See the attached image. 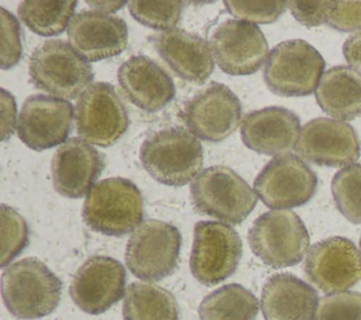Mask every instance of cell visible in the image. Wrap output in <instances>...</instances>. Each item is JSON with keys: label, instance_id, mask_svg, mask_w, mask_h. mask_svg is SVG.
<instances>
[{"label": "cell", "instance_id": "cell-1", "mask_svg": "<svg viewBox=\"0 0 361 320\" xmlns=\"http://www.w3.org/2000/svg\"><path fill=\"white\" fill-rule=\"evenodd\" d=\"M62 282L37 258H24L4 268L1 296L17 319L31 320L52 313L61 300Z\"/></svg>", "mask_w": 361, "mask_h": 320}, {"label": "cell", "instance_id": "cell-2", "mask_svg": "<svg viewBox=\"0 0 361 320\" xmlns=\"http://www.w3.org/2000/svg\"><path fill=\"white\" fill-rule=\"evenodd\" d=\"M140 159L155 180L182 186L199 175L203 149L193 133L175 125L148 135L140 148Z\"/></svg>", "mask_w": 361, "mask_h": 320}, {"label": "cell", "instance_id": "cell-3", "mask_svg": "<svg viewBox=\"0 0 361 320\" xmlns=\"http://www.w3.org/2000/svg\"><path fill=\"white\" fill-rule=\"evenodd\" d=\"M82 217L87 227L106 235L121 237L134 233L142 224V196L130 179H103L86 195Z\"/></svg>", "mask_w": 361, "mask_h": 320}, {"label": "cell", "instance_id": "cell-4", "mask_svg": "<svg viewBox=\"0 0 361 320\" xmlns=\"http://www.w3.org/2000/svg\"><path fill=\"white\" fill-rule=\"evenodd\" d=\"M257 197V193L235 171L223 165L203 169L190 185L195 210L231 226L248 217L255 207Z\"/></svg>", "mask_w": 361, "mask_h": 320}, {"label": "cell", "instance_id": "cell-5", "mask_svg": "<svg viewBox=\"0 0 361 320\" xmlns=\"http://www.w3.org/2000/svg\"><path fill=\"white\" fill-rule=\"evenodd\" d=\"M30 78L35 87L69 100L80 96L90 86L93 70L71 44L49 39L39 44L31 54Z\"/></svg>", "mask_w": 361, "mask_h": 320}, {"label": "cell", "instance_id": "cell-6", "mask_svg": "<svg viewBox=\"0 0 361 320\" xmlns=\"http://www.w3.org/2000/svg\"><path fill=\"white\" fill-rule=\"evenodd\" d=\"M323 70L324 59L314 47L303 39H288L269 52L264 80L275 94L300 97L316 92Z\"/></svg>", "mask_w": 361, "mask_h": 320}, {"label": "cell", "instance_id": "cell-7", "mask_svg": "<svg viewBox=\"0 0 361 320\" xmlns=\"http://www.w3.org/2000/svg\"><path fill=\"white\" fill-rule=\"evenodd\" d=\"M309 233L300 217L290 210L261 214L248 231L251 251L271 268L296 265L309 248Z\"/></svg>", "mask_w": 361, "mask_h": 320}, {"label": "cell", "instance_id": "cell-8", "mask_svg": "<svg viewBox=\"0 0 361 320\" xmlns=\"http://www.w3.org/2000/svg\"><path fill=\"white\" fill-rule=\"evenodd\" d=\"M180 244V233L173 224L149 219L127 241V268L140 279L161 281L176 269Z\"/></svg>", "mask_w": 361, "mask_h": 320}, {"label": "cell", "instance_id": "cell-9", "mask_svg": "<svg viewBox=\"0 0 361 320\" xmlns=\"http://www.w3.org/2000/svg\"><path fill=\"white\" fill-rule=\"evenodd\" d=\"M243 244L237 231L217 221H197L190 254V272L212 286L231 276L241 259Z\"/></svg>", "mask_w": 361, "mask_h": 320}, {"label": "cell", "instance_id": "cell-10", "mask_svg": "<svg viewBox=\"0 0 361 320\" xmlns=\"http://www.w3.org/2000/svg\"><path fill=\"white\" fill-rule=\"evenodd\" d=\"M78 134L89 144L109 147L128 127L126 106L116 89L106 82L92 83L75 106Z\"/></svg>", "mask_w": 361, "mask_h": 320}, {"label": "cell", "instance_id": "cell-11", "mask_svg": "<svg viewBox=\"0 0 361 320\" xmlns=\"http://www.w3.org/2000/svg\"><path fill=\"white\" fill-rule=\"evenodd\" d=\"M316 187V173L300 156L293 154L269 161L254 180L257 196L271 209L302 206L312 199Z\"/></svg>", "mask_w": 361, "mask_h": 320}, {"label": "cell", "instance_id": "cell-12", "mask_svg": "<svg viewBox=\"0 0 361 320\" xmlns=\"http://www.w3.org/2000/svg\"><path fill=\"white\" fill-rule=\"evenodd\" d=\"M303 271L322 292H345L361 279V255L351 240L330 237L310 247Z\"/></svg>", "mask_w": 361, "mask_h": 320}, {"label": "cell", "instance_id": "cell-13", "mask_svg": "<svg viewBox=\"0 0 361 320\" xmlns=\"http://www.w3.org/2000/svg\"><path fill=\"white\" fill-rule=\"evenodd\" d=\"M183 118L196 137L219 142L237 128L241 120V103L230 87L212 82L186 101Z\"/></svg>", "mask_w": 361, "mask_h": 320}, {"label": "cell", "instance_id": "cell-14", "mask_svg": "<svg viewBox=\"0 0 361 320\" xmlns=\"http://www.w3.org/2000/svg\"><path fill=\"white\" fill-rule=\"evenodd\" d=\"M295 151L312 164L345 168L360 158L361 148L353 125L343 120L317 117L302 127Z\"/></svg>", "mask_w": 361, "mask_h": 320}, {"label": "cell", "instance_id": "cell-15", "mask_svg": "<svg viewBox=\"0 0 361 320\" xmlns=\"http://www.w3.org/2000/svg\"><path fill=\"white\" fill-rule=\"evenodd\" d=\"M210 49L223 72L245 76L257 72L264 63L268 42L255 24L227 20L214 28L210 37Z\"/></svg>", "mask_w": 361, "mask_h": 320}, {"label": "cell", "instance_id": "cell-16", "mask_svg": "<svg viewBox=\"0 0 361 320\" xmlns=\"http://www.w3.org/2000/svg\"><path fill=\"white\" fill-rule=\"evenodd\" d=\"M72 117L73 106L68 100L31 94L18 114V138L35 151L62 145L72 130Z\"/></svg>", "mask_w": 361, "mask_h": 320}, {"label": "cell", "instance_id": "cell-17", "mask_svg": "<svg viewBox=\"0 0 361 320\" xmlns=\"http://www.w3.org/2000/svg\"><path fill=\"white\" fill-rule=\"evenodd\" d=\"M126 269L111 257L93 255L75 273L69 295L89 314H100L116 304L126 289Z\"/></svg>", "mask_w": 361, "mask_h": 320}, {"label": "cell", "instance_id": "cell-18", "mask_svg": "<svg viewBox=\"0 0 361 320\" xmlns=\"http://www.w3.org/2000/svg\"><path fill=\"white\" fill-rule=\"evenodd\" d=\"M71 47L87 62L121 54L127 47V24L123 18L99 11H80L68 27Z\"/></svg>", "mask_w": 361, "mask_h": 320}, {"label": "cell", "instance_id": "cell-19", "mask_svg": "<svg viewBox=\"0 0 361 320\" xmlns=\"http://www.w3.org/2000/svg\"><path fill=\"white\" fill-rule=\"evenodd\" d=\"M299 117L281 106L264 107L241 120V140L250 149L264 155H282L290 151L300 134Z\"/></svg>", "mask_w": 361, "mask_h": 320}, {"label": "cell", "instance_id": "cell-20", "mask_svg": "<svg viewBox=\"0 0 361 320\" xmlns=\"http://www.w3.org/2000/svg\"><path fill=\"white\" fill-rule=\"evenodd\" d=\"M104 166L97 149L82 138H69L55 152L51 164L55 190L69 199L89 193Z\"/></svg>", "mask_w": 361, "mask_h": 320}, {"label": "cell", "instance_id": "cell-21", "mask_svg": "<svg viewBox=\"0 0 361 320\" xmlns=\"http://www.w3.org/2000/svg\"><path fill=\"white\" fill-rule=\"evenodd\" d=\"M117 79L126 97L148 113L164 109L175 97L172 78L145 55L128 58L118 68Z\"/></svg>", "mask_w": 361, "mask_h": 320}, {"label": "cell", "instance_id": "cell-22", "mask_svg": "<svg viewBox=\"0 0 361 320\" xmlns=\"http://www.w3.org/2000/svg\"><path fill=\"white\" fill-rule=\"evenodd\" d=\"M151 39L159 56L179 78L200 85L212 75V49L197 34L173 28Z\"/></svg>", "mask_w": 361, "mask_h": 320}, {"label": "cell", "instance_id": "cell-23", "mask_svg": "<svg viewBox=\"0 0 361 320\" xmlns=\"http://www.w3.org/2000/svg\"><path fill=\"white\" fill-rule=\"evenodd\" d=\"M319 304L314 288L292 273L271 276L261 293L265 320H313Z\"/></svg>", "mask_w": 361, "mask_h": 320}, {"label": "cell", "instance_id": "cell-24", "mask_svg": "<svg viewBox=\"0 0 361 320\" xmlns=\"http://www.w3.org/2000/svg\"><path fill=\"white\" fill-rule=\"evenodd\" d=\"M314 94L320 109L331 117L353 120L361 116V73L351 66L327 69Z\"/></svg>", "mask_w": 361, "mask_h": 320}, {"label": "cell", "instance_id": "cell-25", "mask_svg": "<svg viewBox=\"0 0 361 320\" xmlns=\"http://www.w3.org/2000/svg\"><path fill=\"white\" fill-rule=\"evenodd\" d=\"M124 320H179L175 296L157 285L131 283L124 295Z\"/></svg>", "mask_w": 361, "mask_h": 320}, {"label": "cell", "instance_id": "cell-26", "mask_svg": "<svg viewBox=\"0 0 361 320\" xmlns=\"http://www.w3.org/2000/svg\"><path fill=\"white\" fill-rule=\"evenodd\" d=\"M259 309L254 293L238 283L224 285L199 304L200 320H254Z\"/></svg>", "mask_w": 361, "mask_h": 320}, {"label": "cell", "instance_id": "cell-27", "mask_svg": "<svg viewBox=\"0 0 361 320\" xmlns=\"http://www.w3.org/2000/svg\"><path fill=\"white\" fill-rule=\"evenodd\" d=\"M76 1H37L27 0L18 4L20 20L35 34L52 37L61 34L73 18ZM69 27V25H68Z\"/></svg>", "mask_w": 361, "mask_h": 320}, {"label": "cell", "instance_id": "cell-28", "mask_svg": "<svg viewBox=\"0 0 361 320\" xmlns=\"http://www.w3.org/2000/svg\"><path fill=\"white\" fill-rule=\"evenodd\" d=\"M331 193L338 211L348 221L361 224V164L340 169L331 179Z\"/></svg>", "mask_w": 361, "mask_h": 320}, {"label": "cell", "instance_id": "cell-29", "mask_svg": "<svg viewBox=\"0 0 361 320\" xmlns=\"http://www.w3.org/2000/svg\"><path fill=\"white\" fill-rule=\"evenodd\" d=\"M130 14L141 24L152 30L169 31L178 24L183 1H128Z\"/></svg>", "mask_w": 361, "mask_h": 320}, {"label": "cell", "instance_id": "cell-30", "mask_svg": "<svg viewBox=\"0 0 361 320\" xmlns=\"http://www.w3.org/2000/svg\"><path fill=\"white\" fill-rule=\"evenodd\" d=\"M1 266L16 258L28 244V226L25 220L11 207L1 204Z\"/></svg>", "mask_w": 361, "mask_h": 320}, {"label": "cell", "instance_id": "cell-31", "mask_svg": "<svg viewBox=\"0 0 361 320\" xmlns=\"http://www.w3.org/2000/svg\"><path fill=\"white\" fill-rule=\"evenodd\" d=\"M313 320H361V293L345 290L323 296Z\"/></svg>", "mask_w": 361, "mask_h": 320}, {"label": "cell", "instance_id": "cell-32", "mask_svg": "<svg viewBox=\"0 0 361 320\" xmlns=\"http://www.w3.org/2000/svg\"><path fill=\"white\" fill-rule=\"evenodd\" d=\"M227 11L237 20L251 24H268L275 21L288 7V1H224Z\"/></svg>", "mask_w": 361, "mask_h": 320}, {"label": "cell", "instance_id": "cell-33", "mask_svg": "<svg viewBox=\"0 0 361 320\" xmlns=\"http://www.w3.org/2000/svg\"><path fill=\"white\" fill-rule=\"evenodd\" d=\"M0 24H1V49H0V68L10 69L16 66L21 58V30L18 20L8 13L4 7H0Z\"/></svg>", "mask_w": 361, "mask_h": 320}, {"label": "cell", "instance_id": "cell-34", "mask_svg": "<svg viewBox=\"0 0 361 320\" xmlns=\"http://www.w3.org/2000/svg\"><path fill=\"white\" fill-rule=\"evenodd\" d=\"M292 16L306 27H316L329 23L334 1H288Z\"/></svg>", "mask_w": 361, "mask_h": 320}, {"label": "cell", "instance_id": "cell-35", "mask_svg": "<svg viewBox=\"0 0 361 320\" xmlns=\"http://www.w3.org/2000/svg\"><path fill=\"white\" fill-rule=\"evenodd\" d=\"M329 27L337 31L361 30V1H334Z\"/></svg>", "mask_w": 361, "mask_h": 320}, {"label": "cell", "instance_id": "cell-36", "mask_svg": "<svg viewBox=\"0 0 361 320\" xmlns=\"http://www.w3.org/2000/svg\"><path fill=\"white\" fill-rule=\"evenodd\" d=\"M1 141H6L14 131L16 125V101L13 94L1 89Z\"/></svg>", "mask_w": 361, "mask_h": 320}, {"label": "cell", "instance_id": "cell-37", "mask_svg": "<svg viewBox=\"0 0 361 320\" xmlns=\"http://www.w3.org/2000/svg\"><path fill=\"white\" fill-rule=\"evenodd\" d=\"M343 55L351 68L361 70V30L353 32L344 41Z\"/></svg>", "mask_w": 361, "mask_h": 320}, {"label": "cell", "instance_id": "cell-38", "mask_svg": "<svg viewBox=\"0 0 361 320\" xmlns=\"http://www.w3.org/2000/svg\"><path fill=\"white\" fill-rule=\"evenodd\" d=\"M86 3L103 14L117 11L120 7H123L126 4V1H86Z\"/></svg>", "mask_w": 361, "mask_h": 320}, {"label": "cell", "instance_id": "cell-39", "mask_svg": "<svg viewBox=\"0 0 361 320\" xmlns=\"http://www.w3.org/2000/svg\"><path fill=\"white\" fill-rule=\"evenodd\" d=\"M360 250H361V238H360Z\"/></svg>", "mask_w": 361, "mask_h": 320}]
</instances>
